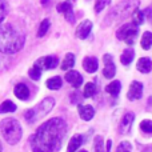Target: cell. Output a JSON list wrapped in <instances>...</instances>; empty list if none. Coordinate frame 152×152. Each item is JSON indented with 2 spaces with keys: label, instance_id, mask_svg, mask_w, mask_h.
Here are the masks:
<instances>
[{
  "label": "cell",
  "instance_id": "37",
  "mask_svg": "<svg viewBox=\"0 0 152 152\" xmlns=\"http://www.w3.org/2000/svg\"><path fill=\"white\" fill-rule=\"evenodd\" d=\"M144 152H152V148H148V150H145Z\"/></svg>",
  "mask_w": 152,
  "mask_h": 152
},
{
  "label": "cell",
  "instance_id": "38",
  "mask_svg": "<svg viewBox=\"0 0 152 152\" xmlns=\"http://www.w3.org/2000/svg\"><path fill=\"white\" fill-rule=\"evenodd\" d=\"M3 151V145H1V142H0V152Z\"/></svg>",
  "mask_w": 152,
  "mask_h": 152
},
{
  "label": "cell",
  "instance_id": "22",
  "mask_svg": "<svg viewBox=\"0 0 152 152\" xmlns=\"http://www.w3.org/2000/svg\"><path fill=\"white\" fill-rule=\"evenodd\" d=\"M16 111V104L11 100H5L0 104V113H7V112H15Z\"/></svg>",
  "mask_w": 152,
  "mask_h": 152
},
{
  "label": "cell",
  "instance_id": "6",
  "mask_svg": "<svg viewBox=\"0 0 152 152\" xmlns=\"http://www.w3.org/2000/svg\"><path fill=\"white\" fill-rule=\"evenodd\" d=\"M137 32H139V27L135 26L134 23L123 24L116 32V37L119 40H124L127 44L131 45L135 43V37H136Z\"/></svg>",
  "mask_w": 152,
  "mask_h": 152
},
{
  "label": "cell",
  "instance_id": "2",
  "mask_svg": "<svg viewBox=\"0 0 152 152\" xmlns=\"http://www.w3.org/2000/svg\"><path fill=\"white\" fill-rule=\"evenodd\" d=\"M26 36L11 23L0 24V52L4 55L16 53L24 47Z\"/></svg>",
  "mask_w": 152,
  "mask_h": 152
},
{
  "label": "cell",
  "instance_id": "14",
  "mask_svg": "<svg viewBox=\"0 0 152 152\" xmlns=\"http://www.w3.org/2000/svg\"><path fill=\"white\" fill-rule=\"evenodd\" d=\"M77 111H79V116L86 121L91 120V119L95 116V110H94V107H91V105H81L80 104L77 107Z\"/></svg>",
  "mask_w": 152,
  "mask_h": 152
},
{
  "label": "cell",
  "instance_id": "33",
  "mask_svg": "<svg viewBox=\"0 0 152 152\" xmlns=\"http://www.w3.org/2000/svg\"><path fill=\"white\" fill-rule=\"evenodd\" d=\"M64 18H66V20L68 21V23H71V24L75 23V15H74L72 8H69L68 11H66V12H64Z\"/></svg>",
  "mask_w": 152,
  "mask_h": 152
},
{
  "label": "cell",
  "instance_id": "32",
  "mask_svg": "<svg viewBox=\"0 0 152 152\" xmlns=\"http://www.w3.org/2000/svg\"><path fill=\"white\" fill-rule=\"evenodd\" d=\"M5 15H7V1L5 0H0V24L4 20Z\"/></svg>",
  "mask_w": 152,
  "mask_h": 152
},
{
  "label": "cell",
  "instance_id": "31",
  "mask_svg": "<svg viewBox=\"0 0 152 152\" xmlns=\"http://www.w3.org/2000/svg\"><path fill=\"white\" fill-rule=\"evenodd\" d=\"M131 151H132V145L129 142H121L116 148V152H131Z\"/></svg>",
  "mask_w": 152,
  "mask_h": 152
},
{
  "label": "cell",
  "instance_id": "9",
  "mask_svg": "<svg viewBox=\"0 0 152 152\" xmlns=\"http://www.w3.org/2000/svg\"><path fill=\"white\" fill-rule=\"evenodd\" d=\"M142 95H143V84L137 80H134L128 88L127 97H128L129 100H137L142 97Z\"/></svg>",
  "mask_w": 152,
  "mask_h": 152
},
{
  "label": "cell",
  "instance_id": "27",
  "mask_svg": "<svg viewBox=\"0 0 152 152\" xmlns=\"http://www.w3.org/2000/svg\"><path fill=\"white\" fill-rule=\"evenodd\" d=\"M140 129H142L143 132H145V134H152V120H148V119L142 120V123H140Z\"/></svg>",
  "mask_w": 152,
  "mask_h": 152
},
{
  "label": "cell",
  "instance_id": "4",
  "mask_svg": "<svg viewBox=\"0 0 152 152\" xmlns=\"http://www.w3.org/2000/svg\"><path fill=\"white\" fill-rule=\"evenodd\" d=\"M137 7H139V0H123L118 5H115L112 8V11L107 15L104 24L110 26V24L116 23L121 19L128 18V16L132 15V12L135 10H137Z\"/></svg>",
  "mask_w": 152,
  "mask_h": 152
},
{
  "label": "cell",
  "instance_id": "19",
  "mask_svg": "<svg viewBox=\"0 0 152 152\" xmlns=\"http://www.w3.org/2000/svg\"><path fill=\"white\" fill-rule=\"evenodd\" d=\"M83 144V136L81 135H75L71 140H69V144L67 147V152H75L76 150L80 148V145Z\"/></svg>",
  "mask_w": 152,
  "mask_h": 152
},
{
  "label": "cell",
  "instance_id": "11",
  "mask_svg": "<svg viewBox=\"0 0 152 152\" xmlns=\"http://www.w3.org/2000/svg\"><path fill=\"white\" fill-rule=\"evenodd\" d=\"M135 120V113L134 112H127L126 115L123 116L121 119V123H120V134H128L131 131V127H132V123Z\"/></svg>",
  "mask_w": 152,
  "mask_h": 152
},
{
  "label": "cell",
  "instance_id": "34",
  "mask_svg": "<svg viewBox=\"0 0 152 152\" xmlns=\"http://www.w3.org/2000/svg\"><path fill=\"white\" fill-rule=\"evenodd\" d=\"M8 64H10V61H8V59L5 58V56L0 55V72H3L4 69H7Z\"/></svg>",
  "mask_w": 152,
  "mask_h": 152
},
{
  "label": "cell",
  "instance_id": "1",
  "mask_svg": "<svg viewBox=\"0 0 152 152\" xmlns=\"http://www.w3.org/2000/svg\"><path fill=\"white\" fill-rule=\"evenodd\" d=\"M67 134V123L61 118H52L43 123L31 137L32 152H56L61 148Z\"/></svg>",
  "mask_w": 152,
  "mask_h": 152
},
{
  "label": "cell",
  "instance_id": "16",
  "mask_svg": "<svg viewBox=\"0 0 152 152\" xmlns=\"http://www.w3.org/2000/svg\"><path fill=\"white\" fill-rule=\"evenodd\" d=\"M13 94L18 99L20 100H27L29 97V88L24 83H19L13 89Z\"/></svg>",
  "mask_w": 152,
  "mask_h": 152
},
{
  "label": "cell",
  "instance_id": "18",
  "mask_svg": "<svg viewBox=\"0 0 152 152\" xmlns=\"http://www.w3.org/2000/svg\"><path fill=\"white\" fill-rule=\"evenodd\" d=\"M107 94L112 95V96H118L121 91V83L119 80H112L107 87H105Z\"/></svg>",
  "mask_w": 152,
  "mask_h": 152
},
{
  "label": "cell",
  "instance_id": "15",
  "mask_svg": "<svg viewBox=\"0 0 152 152\" xmlns=\"http://www.w3.org/2000/svg\"><path fill=\"white\" fill-rule=\"evenodd\" d=\"M136 68H137V71L142 72V74H150L152 69V60L150 58H140L139 60H137Z\"/></svg>",
  "mask_w": 152,
  "mask_h": 152
},
{
  "label": "cell",
  "instance_id": "21",
  "mask_svg": "<svg viewBox=\"0 0 152 152\" xmlns=\"http://www.w3.org/2000/svg\"><path fill=\"white\" fill-rule=\"evenodd\" d=\"M45 86H47L50 89H59V88H61V86H63V80H61L60 76H53V77L48 79Z\"/></svg>",
  "mask_w": 152,
  "mask_h": 152
},
{
  "label": "cell",
  "instance_id": "20",
  "mask_svg": "<svg viewBox=\"0 0 152 152\" xmlns=\"http://www.w3.org/2000/svg\"><path fill=\"white\" fill-rule=\"evenodd\" d=\"M75 66V55L74 53H67L66 58H64L63 63H61V69L64 71H68V69H72Z\"/></svg>",
  "mask_w": 152,
  "mask_h": 152
},
{
  "label": "cell",
  "instance_id": "7",
  "mask_svg": "<svg viewBox=\"0 0 152 152\" xmlns=\"http://www.w3.org/2000/svg\"><path fill=\"white\" fill-rule=\"evenodd\" d=\"M35 66L37 68H40L42 71L43 69H53L59 66V59L56 56H44V58L37 59Z\"/></svg>",
  "mask_w": 152,
  "mask_h": 152
},
{
  "label": "cell",
  "instance_id": "10",
  "mask_svg": "<svg viewBox=\"0 0 152 152\" xmlns=\"http://www.w3.org/2000/svg\"><path fill=\"white\" fill-rule=\"evenodd\" d=\"M91 31H92L91 20H84V21H81V23L79 24V27L76 28L75 34H76V37H77V39L84 40V39L88 37V35L91 34Z\"/></svg>",
  "mask_w": 152,
  "mask_h": 152
},
{
  "label": "cell",
  "instance_id": "17",
  "mask_svg": "<svg viewBox=\"0 0 152 152\" xmlns=\"http://www.w3.org/2000/svg\"><path fill=\"white\" fill-rule=\"evenodd\" d=\"M134 58H135V50L134 48H126V50L123 51V53H121V56H120V61H121L123 66H128V64L132 63Z\"/></svg>",
  "mask_w": 152,
  "mask_h": 152
},
{
  "label": "cell",
  "instance_id": "39",
  "mask_svg": "<svg viewBox=\"0 0 152 152\" xmlns=\"http://www.w3.org/2000/svg\"><path fill=\"white\" fill-rule=\"evenodd\" d=\"M79 152H87L86 150H81V151H79Z\"/></svg>",
  "mask_w": 152,
  "mask_h": 152
},
{
  "label": "cell",
  "instance_id": "25",
  "mask_svg": "<svg viewBox=\"0 0 152 152\" xmlns=\"http://www.w3.org/2000/svg\"><path fill=\"white\" fill-rule=\"evenodd\" d=\"M50 26H51V21L48 20V19H44V20L40 23L39 29H37V37L44 36V35L48 32V29H50Z\"/></svg>",
  "mask_w": 152,
  "mask_h": 152
},
{
  "label": "cell",
  "instance_id": "36",
  "mask_svg": "<svg viewBox=\"0 0 152 152\" xmlns=\"http://www.w3.org/2000/svg\"><path fill=\"white\" fill-rule=\"evenodd\" d=\"M50 1H51V0H42V4H43V5H45L47 3H50Z\"/></svg>",
  "mask_w": 152,
  "mask_h": 152
},
{
  "label": "cell",
  "instance_id": "26",
  "mask_svg": "<svg viewBox=\"0 0 152 152\" xmlns=\"http://www.w3.org/2000/svg\"><path fill=\"white\" fill-rule=\"evenodd\" d=\"M96 94V86H95V83H87L86 87H84V91H83V96L84 97H91L94 96V95Z\"/></svg>",
  "mask_w": 152,
  "mask_h": 152
},
{
  "label": "cell",
  "instance_id": "5",
  "mask_svg": "<svg viewBox=\"0 0 152 152\" xmlns=\"http://www.w3.org/2000/svg\"><path fill=\"white\" fill-rule=\"evenodd\" d=\"M53 105H55V99H53V97H45L36 107L26 111L24 118H26V120L28 121V123H34V121H36V120H40V119L44 118V116L52 110Z\"/></svg>",
  "mask_w": 152,
  "mask_h": 152
},
{
  "label": "cell",
  "instance_id": "29",
  "mask_svg": "<svg viewBox=\"0 0 152 152\" xmlns=\"http://www.w3.org/2000/svg\"><path fill=\"white\" fill-rule=\"evenodd\" d=\"M28 75H29V77H31L32 80H39L40 76H42V69L37 68L36 66H34V67H32V68L28 71Z\"/></svg>",
  "mask_w": 152,
  "mask_h": 152
},
{
  "label": "cell",
  "instance_id": "24",
  "mask_svg": "<svg viewBox=\"0 0 152 152\" xmlns=\"http://www.w3.org/2000/svg\"><path fill=\"white\" fill-rule=\"evenodd\" d=\"M140 44H142L143 50H145V51H148L152 47V34H151V32L147 31V32H144V34H143Z\"/></svg>",
  "mask_w": 152,
  "mask_h": 152
},
{
  "label": "cell",
  "instance_id": "23",
  "mask_svg": "<svg viewBox=\"0 0 152 152\" xmlns=\"http://www.w3.org/2000/svg\"><path fill=\"white\" fill-rule=\"evenodd\" d=\"M132 23L135 24V26H140V24L144 23V19H145V15L143 11L140 10H135L134 12H132Z\"/></svg>",
  "mask_w": 152,
  "mask_h": 152
},
{
  "label": "cell",
  "instance_id": "13",
  "mask_svg": "<svg viewBox=\"0 0 152 152\" xmlns=\"http://www.w3.org/2000/svg\"><path fill=\"white\" fill-rule=\"evenodd\" d=\"M83 68L86 69L88 74H94L99 68V61L95 56H87L83 60Z\"/></svg>",
  "mask_w": 152,
  "mask_h": 152
},
{
  "label": "cell",
  "instance_id": "28",
  "mask_svg": "<svg viewBox=\"0 0 152 152\" xmlns=\"http://www.w3.org/2000/svg\"><path fill=\"white\" fill-rule=\"evenodd\" d=\"M103 137L100 136V135H97V136H95L94 139V150L95 152H103Z\"/></svg>",
  "mask_w": 152,
  "mask_h": 152
},
{
  "label": "cell",
  "instance_id": "30",
  "mask_svg": "<svg viewBox=\"0 0 152 152\" xmlns=\"http://www.w3.org/2000/svg\"><path fill=\"white\" fill-rule=\"evenodd\" d=\"M110 4H111V0H97L96 4H95V12H97V13L102 12V11Z\"/></svg>",
  "mask_w": 152,
  "mask_h": 152
},
{
  "label": "cell",
  "instance_id": "3",
  "mask_svg": "<svg viewBox=\"0 0 152 152\" xmlns=\"http://www.w3.org/2000/svg\"><path fill=\"white\" fill-rule=\"evenodd\" d=\"M0 134H1L3 139L8 144L15 145L20 142L21 135H23V129H21L20 123L16 119L7 118L0 121Z\"/></svg>",
  "mask_w": 152,
  "mask_h": 152
},
{
  "label": "cell",
  "instance_id": "35",
  "mask_svg": "<svg viewBox=\"0 0 152 152\" xmlns=\"http://www.w3.org/2000/svg\"><path fill=\"white\" fill-rule=\"evenodd\" d=\"M105 145H107V148H105V152H111V147H112V140H108Z\"/></svg>",
  "mask_w": 152,
  "mask_h": 152
},
{
  "label": "cell",
  "instance_id": "8",
  "mask_svg": "<svg viewBox=\"0 0 152 152\" xmlns=\"http://www.w3.org/2000/svg\"><path fill=\"white\" fill-rule=\"evenodd\" d=\"M112 56L110 53H105L103 56V61H104V68H103V75L107 79H112L116 74V66L112 60Z\"/></svg>",
  "mask_w": 152,
  "mask_h": 152
},
{
  "label": "cell",
  "instance_id": "12",
  "mask_svg": "<svg viewBox=\"0 0 152 152\" xmlns=\"http://www.w3.org/2000/svg\"><path fill=\"white\" fill-rule=\"evenodd\" d=\"M64 79L71 84L74 88H79L83 84V76L79 74L77 71H67L64 75Z\"/></svg>",
  "mask_w": 152,
  "mask_h": 152
}]
</instances>
